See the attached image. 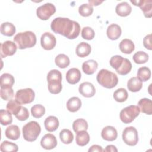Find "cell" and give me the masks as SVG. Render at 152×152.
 <instances>
[{
  "mask_svg": "<svg viewBox=\"0 0 152 152\" xmlns=\"http://www.w3.org/2000/svg\"><path fill=\"white\" fill-rule=\"evenodd\" d=\"M44 125L46 129L48 131L53 132L58 129L59 122L58 119L56 116H49L45 119Z\"/></svg>",
  "mask_w": 152,
  "mask_h": 152,
  "instance_id": "obj_20",
  "label": "cell"
},
{
  "mask_svg": "<svg viewBox=\"0 0 152 152\" xmlns=\"http://www.w3.org/2000/svg\"><path fill=\"white\" fill-rule=\"evenodd\" d=\"M55 64L60 68H65L70 64V60L68 56L65 54H59L55 59Z\"/></svg>",
  "mask_w": 152,
  "mask_h": 152,
  "instance_id": "obj_30",
  "label": "cell"
},
{
  "mask_svg": "<svg viewBox=\"0 0 152 152\" xmlns=\"http://www.w3.org/2000/svg\"><path fill=\"white\" fill-rule=\"evenodd\" d=\"M0 30L2 34L6 36H12L15 33V26L10 22H5L1 24Z\"/></svg>",
  "mask_w": 152,
  "mask_h": 152,
  "instance_id": "obj_26",
  "label": "cell"
},
{
  "mask_svg": "<svg viewBox=\"0 0 152 152\" xmlns=\"http://www.w3.org/2000/svg\"><path fill=\"white\" fill-rule=\"evenodd\" d=\"M50 27L54 33L62 35L68 39L77 38L80 32L79 23L68 18H55L52 21Z\"/></svg>",
  "mask_w": 152,
  "mask_h": 152,
  "instance_id": "obj_1",
  "label": "cell"
},
{
  "mask_svg": "<svg viewBox=\"0 0 152 152\" xmlns=\"http://www.w3.org/2000/svg\"><path fill=\"white\" fill-rule=\"evenodd\" d=\"M115 11L118 15L121 17H126L131 14L132 8L128 2H122L116 5Z\"/></svg>",
  "mask_w": 152,
  "mask_h": 152,
  "instance_id": "obj_21",
  "label": "cell"
},
{
  "mask_svg": "<svg viewBox=\"0 0 152 152\" xmlns=\"http://www.w3.org/2000/svg\"><path fill=\"white\" fill-rule=\"evenodd\" d=\"M142 81H141L137 77H132L128 81L127 87L131 92H137L142 88Z\"/></svg>",
  "mask_w": 152,
  "mask_h": 152,
  "instance_id": "obj_27",
  "label": "cell"
},
{
  "mask_svg": "<svg viewBox=\"0 0 152 152\" xmlns=\"http://www.w3.org/2000/svg\"><path fill=\"white\" fill-rule=\"evenodd\" d=\"M5 134L7 138L12 140H17L20 138V130L17 125H11L6 128Z\"/></svg>",
  "mask_w": 152,
  "mask_h": 152,
  "instance_id": "obj_22",
  "label": "cell"
},
{
  "mask_svg": "<svg viewBox=\"0 0 152 152\" xmlns=\"http://www.w3.org/2000/svg\"><path fill=\"white\" fill-rule=\"evenodd\" d=\"M12 122L11 113L7 110L1 109L0 110V122L2 125H8Z\"/></svg>",
  "mask_w": 152,
  "mask_h": 152,
  "instance_id": "obj_36",
  "label": "cell"
},
{
  "mask_svg": "<svg viewBox=\"0 0 152 152\" xmlns=\"http://www.w3.org/2000/svg\"><path fill=\"white\" fill-rule=\"evenodd\" d=\"M151 34H149L147 36H145V37L143 39V45L144 46L151 50L152 49V45H151Z\"/></svg>",
  "mask_w": 152,
  "mask_h": 152,
  "instance_id": "obj_46",
  "label": "cell"
},
{
  "mask_svg": "<svg viewBox=\"0 0 152 152\" xmlns=\"http://www.w3.org/2000/svg\"><path fill=\"white\" fill-rule=\"evenodd\" d=\"M131 69H132V64L130 61L127 58H124L122 66L116 71L119 75H125L131 71Z\"/></svg>",
  "mask_w": 152,
  "mask_h": 152,
  "instance_id": "obj_39",
  "label": "cell"
},
{
  "mask_svg": "<svg viewBox=\"0 0 152 152\" xmlns=\"http://www.w3.org/2000/svg\"><path fill=\"white\" fill-rule=\"evenodd\" d=\"M23 136L24 139L29 142L34 141L41 132V127L37 122L32 121L23 126Z\"/></svg>",
  "mask_w": 152,
  "mask_h": 152,
  "instance_id": "obj_5",
  "label": "cell"
},
{
  "mask_svg": "<svg viewBox=\"0 0 152 152\" xmlns=\"http://www.w3.org/2000/svg\"><path fill=\"white\" fill-rule=\"evenodd\" d=\"M17 46L16 44L11 41L7 40L0 45V53L2 58L7 56L13 55L17 51Z\"/></svg>",
  "mask_w": 152,
  "mask_h": 152,
  "instance_id": "obj_11",
  "label": "cell"
},
{
  "mask_svg": "<svg viewBox=\"0 0 152 152\" xmlns=\"http://www.w3.org/2000/svg\"><path fill=\"white\" fill-rule=\"evenodd\" d=\"M98 68L97 62L93 59H90L83 62L82 65V69L87 75L93 74Z\"/></svg>",
  "mask_w": 152,
  "mask_h": 152,
  "instance_id": "obj_18",
  "label": "cell"
},
{
  "mask_svg": "<svg viewBox=\"0 0 152 152\" xmlns=\"http://www.w3.org/2000/svg\"><path fill=\"white\" fill-rule=\"evenodd\" d=\"M79 93L85 97H91L96 93V89L93 84L90 82H84L81 83L78 88Z\"/></svg>",
  "mask_w": 152,
  "mask_h": 152,
  "instance_id": "obj_14",
  "label": "cell"
},
{
  "mask_svg": "<svg viewBox=\"0 0 152 152\" xmlns=\"http://www.w3.org/2000/svg\"><path fill=\"white\" fill-rule=\"evenodd\" d=\"M34 97V91L30 88L18 90L15 95V100L21 104L31 103Z\"/></svg>",
  "mask_w": 152,
  "mask_h": 152,
  "instance_id": "obj_7",
  "label": "cell"
},
{
  "mask_svg": "<svg viewBox=\"0 0 152 152\" xmlns=\"http://www.w3.org/2000/svg\"><path fill=\"white\" fill-rule=\"evenodd\" d=\"M14 42L20 49L30 48L36 45V36L31 31L20 32L14 36Z\"/></svg>",
  "mask_w": 152,
  "mask_h": 152,
  "instance_id": "obj_2",
  "label": "cell"
},
{
  "mask_svg": "<svg viewBox=\"0 0 152 152\" xmlns=\"http://www.w3.org/2000/svg\"><path fill=\"white\" fill-rule=\"evenodd\" d=\"M113 97L114 99L119 103L126 101L128 97V94L126 89L124 88H120L115 90L113 93Z\"/></svg>",
  "mask_w": 152,
  "mask_h": 152,
  "instance_id": "obj_33",
  "label": "cell"
},
{
  "mask_svg": "<svg viewBox=\"0 0 152 152\" xmlns=\"http://www.w3.org/2000/svg\"><path fill=\"white\" fill-rule=\"evenodd\" d=\"M62 74L57 69L50 70L47 75L48 90L52 94H58L62 89Z\"/></svg>",
  "mask_w": 152,
  "mask_h": 152,
  "instance_id": "obj_4",
  "label": "cell"
},
{
  "mask_svg": "<svg viewBox=\"0 0 152 152\" xmlns=\"http://www.w3.org/2000/svg\"><path fill=\"white\" fill-rule=\"evenodd\" d=\"M103 1H88V2H89V4H90L91 6L92 5H94V6H97V5H99V4H100L101 3H102Z\"/></svg>",
  "mask_w": 152,
  "mask_h": 152,
  "instance_id": "obj_49",
  "label": "cell"
},
{
  "mask_svg": "<svg viewBox=\"0 0 152 152\" xmlns=\"http://www.w3.org/2000/svg\"><path fill=\"white\" fill-rule=\"evenodd\" d=\"M148 58V55L143 51H138L136 52L132 57L134 62L138 64H142L147 62Z\"/></svg>",
  "mask_w": 152,
  "mask_h": 152,
  "instance_id": "obj_37",
  "label": "cell"
},
{
  "mask_svg": "<svg viewBox=\"0 0 152 152\" xmlns=\"http://www.w3.org/2000/svg\"><path fill=\"white\" fill-rule=\"evenodd\" d=\"M119 48L122 53L125 54H130L134 50L135 45L131 40L124 39L120 42Z\"/></svg>",
  "mask_w": 152,
  "mask_h": 152,
  "instance_id": "obj_23",
  "label": "cell"
},
{
  "mask_svg": "<svg viewBox=\"0 0 152 152\" xmlns=\"http://www.w3.org/2000/svg\"><path fill=\"white\" fill-rule=\"evenodd\" d=\"M59 138L62 142L65 144H69L72 142L74 135L69 129H64L59 133Z\"/></svg>",
  "mask_w": 152,
  "mask_h": 152,
  "instance_id": "obj_32",
  "label": "cell"
},
{
  "mask_svg": "<svg viewBox=\"0 0 152 152\" xmlns=\"http://www.w3.org/2000/svg\"><path fill=\"white\" fill-rule=\"evenodd\" d=\"M21 106V104L18 103L15 100H11L7 104L6 109L11 114L15 116L20 110Z\"/></svg>",
  "mask_w": 152,
  "mask_h": 152,
  "instance_id": "obj_35",
  "label": "cell"
},
{
  "mask_svg": "<svg viewBox=\"0 0 152 152\" xmlns=\"http://www.w3.org/2000/svg\"><path fill=\"white\" fill-rule=\"evenodd\" d=\"M101 136L106 141H113L117 138L118 132L113 126H106L103 128L101 132Z\"/></svg>",
  "mask_w": 152,
  "mask_h": 152,
  "instance_id": "obj_15",
  "label": "cell"
},
{
  "mask_svg": "<svg viewBox=\"0 0 152 152\" xmlns=\"http://www.w3.org/2000/svg\"><path fill=\"white\" fill-rule=\"evenodd\" d=\"M87 122L83 118L75 120L72 124V128L75 132L77 133L81 131H87L88 129Z\"/></svg>",
  "mask_w": 152,
  "mask_h": 152,
  "instance_id": "obj_31",
  "label": "cell"
},
{
  "mask_svg": "<svg viewBox=\"0 0 152 152\" xmlns=\"http://www.w3.org/2000/svg\"><path fill=\"white\" fill-rule=\"evenodd\" d=\"M78 12L83 17H88L92 14L93 8L89 4H83L79 7Z\"/></svg>",
  "mask_w": 152,
  "mask_h": 152,
  "instance_id": "obj_41",
  "label": "cell"
},
{
  "mask_svg": "<svg viewBox=\"0 0 152 152\" xmlns=\"http://www.w3.org/2000/svg\"><path fill=\"white\" fill-rule=\"evenodd\" d=\"M14 91L12 87L1 88V97L5 100H11L14 97Z\"/></svg>",
  "mask_w": 152,
  "mask_h": 152,
  "instance_id": "obj_43",
  "label": "cell"
},
{
  "mask_svg": "<svg viewBox=\"0 0 152 152\" xmlns=\"http://www.w3.org/2000/svg\"><path fill=\"white\" fill-rule=\"evenodd\" d=\"M40 145L45 150L53 149L57 145L56 138L52 134H46L42 138Z\"/></svg>",
  "mask_w": 152,
  "mask_h": 152,
  "instance_id": "obj_13",
  "label": "cell"
},
{
  "mask_svg": "<svg viewBox=\"0 0 152 152\" xmlns=\"http://www.w3.org/2000/svg\"><path fill=\"white\" fill-rule=\"evenodd\" d=\"M40 43L44 49L49 50L55 47L56 40L53 34L49 32H45L41 36Z\"/></svg>",
  "mask_w": 152,
  "mask_h": 152,
  "instance_id": "obj_10",
  "label": "cell"
},
{
  "mask_svg": "<svg viewBox=\"0 0 152 152\" xmlns=\"http://www.w3.org/2000/svg\"><path fill=\"white\" fill-rule=\"evenodd\" d=\"M124 60V58H123L122 56L115 55L110 58L109 64L110 66L116 71L122 66Z\"/></svg>",
  "mask_w": 152,
  "mask_h": 152,
  "instance_id": "obj_42",
  "label": "cell"
},
{
  "mask_svg": "<svg viewBox=\"0 0 152 152\" xmlns=\"http://www.w3.org/2000/svg\"><path fill=\"white\" fill-rule=\"evenodd\" d=\"M31 112L32 116L35 118H40L45 113V107L40 104H34L31 108Z\"/></svg>",
  "mask_w": 152,
  "mask_h": 152,
  "instance_id": "obj_40",
  "label": "cell"
},
{
  "mask_svg": "<svg viewBox=\"0 0 152 152\" xmlns=\"http://www.w3.org/2000/svg\"><path fill=\"white\" fill-rule=\"evenodd\" d=\"M122 137L124 142L129 146H134L138 143V132L136 128L134 126L125 128L122 132Z\"/></svg>",
  "mask_w": 152,
  "mask_h": 152,
  "instance_id": "obj_8",
  "label": "cell"
},
{
  "mask_svg": "<svg viewBox=\"0 0 152 152\" xmlns=\"http://www.w3.org/2000/svg\"><path fill=\"white\" fill-rule=\"evenodd\" d=\"M91 51L90 45L86 42L80 43L75 49L76 54L78 56L81 58H84L90 55Z\"/></svg>",
  "mask_w": 152,
  "mask_h": 152,
  "instance_id": "obj_19",
  "label": "cell"
},
{
  "mask_svg": "<svg viewBox=\"0 0 152 152\" xmlns=\"http://www.w3.org/2000/svg\"><path fill=\"white\" fill-rule=\"evenodd\" d=\"M81 74L80 71L76 68L69 69L66 73V80L71 84H75L81 79Z\"/></svg>",
  "mask_w": 152,
  "mask_h": 152,
  "instance_id": "obj_16",
  "label": "cell"
},
{
  "mask_svg": "<svg viewBox=\"0 0 152 152\" xmlns=\"http://www.w3.org/2000/svg\"><path fill=\"white\" fill-rule=\"evenodd\" d=\"M94 151L102 152V151H103V150L102 147L99 145H93L88 149V152H94Z\"/></svg>",
  "mask_w": 152,
  "mask_h": 152,
  "instance_id": "obj_47",
  "label": "cell"
},
{
  "mask_svg": "<svg viewBox=\"0 0 152 152\" xmlns=\"http://www.w3.org/2000/svg\"><path fill=\"white\" fill-rule=\"evenodd\" d=\"M56 12V8L53 4L46 3L37 8L36 14L42 20H48Z\"/></svg>",
  "mask_w": 152,
  "mask_h": 152,
  "instance_id": "obj_9",
  "label": "cell"
},
{
  "mask_svg": "<svg viewBox=\"0 0 152 152\" xmlns=\"http://www.w3.org/2000/svg\"><path fill=\"white\" fill-rule=\"evenodd\" d=\"M138 107L141 112L147 115L152 114V102L147 98H143L139 100L138 103Z\"/></svg>",
  "mask_w": 152,
  "mask_h": 152,
  "instance_id": "obj_24",
  "label": "cell"
},
{
  "mask_svg": "<svg viewBox=\"0 0 152 152\" xmlns=\"http://www.w3.org/2000/svg\"><path fill=\"white\" fill-rule=\"evenodd\" d=\"M95 36L93 29L90 27H84L81 30V36L84 39L90 40H92Z\"/></svg>",
  "mask_w": 152,
  "mask_h": 152,
  "instance_id": "obj_44",
  "label": "cell"
},
{
  "mask_svg": "<svg viewBox=\"0 0 152 152\" xmlns=\"http://www.w3.org/2000/svg\"><path fill=\"white\" fill-rule=\"evenodd\" d=\"M98 83L106 88H112L115 87L118 83L117 75L106 69H102L98 72L96 77Z\"/></svg>",
  "mask_w": 152,
  "mask_h": 152,
  "instance_id": "obj_3",
  "label": "cell"
},
{
  "mask_svg": "<svg viewBox=\"0 0 152 152\" xmlns=\"http://www.w3.org/2000/svg\"><path fill=\"white\" fill-rule=\"evenodd\" d=\"M121 27L116 24H111L107 27L106 34L108 38L112 40H117L121 35Z\"/></svg>",
  "mask_w": 152,
  "mask_h": 152,
  "instance_id": "obj_17",
  "label": "cell"
},
{
  "mask_svg": "<svg viewBox=\"0 0 152 152\" xmlns=\"http://www.w3.org/2000/svg\"><path fill=\"white\" fill-rule=\"evenodd\" d=\"M140 112V108L136 105H130L127 106L120 112L119 117L124 124H129L137 118Z\"/></svg>",
  "mask_w": 152,
  "mask_h": 152,
  "instance_id": "obj_6",
  "label": "cell"
},
{
  "mask_svg": "<svg viewBox=\"0 0 152 152\" xmlns=\"http://www.w3.org/2000/svg\"><path fill=\"white\" fill-rule=\"evenodd\" d=\"M14 77L9 73H4L1 75L0 78L1 88L12 87L14 84Z\"/></svg>",
  "mask_w": 152,
  "mask_h": 152,
  "instance_id": "obj_29",
  "label": "cell"
},
{
  "mask_svg": "<svg viewBox=\"0 0 152 152\" xmlns=\"http://www.w3.org/2000/svg\"><path fill=\"white\" fill-rule=\"evenodd\" d=\"M15 116L19 121H26L29 117V112L26 107L24 106H21L20 110Z\"/></svg>",
  "mask_w": 152,
  "mask_h": 152,
  "instance_id": "obj_45",
  "label": "cell"
},
{
  "mask_svg": "<svg viewBox=\"0 0 152 152\" xmlns=\"http://www.w3.org/2000/svg\"><path fill=\"white\" fill-rule=\"evenodd\" d=\"M75 141L78 145L85 146L90 141V135L86 131H81L77 133Z\"/></svg>",
  "mask_w": 152,
  "mask_h": 152,
  "instance_id": "obj_28",
  "label": "cell"
},
{
  "mask_svg": "<svg viewBox=\"0 0 152 152\" xmlns=\"http://www.w3.org/2000/svg\"><path fill=\"white\" fill-rule=\"evenodd\" d=\"M151 71L146 66L140 67L137 71V78L141 81H147L150 78Z\"/></svg>",
  "mask_w": 152,
  "mask_h": 152,
  "instance_id": "obj_34",
  "label": "cell"
},
{
  "mask_svg": "<svg viewBox=\"0 0 152 152\" xmlns=\"http://www.w3.org/2000/svg\"><path fill=\"white\" fill-rule=\"evenodd\" d=\"M0 150L2 152H16L18 151V145L15 143L8 141H4L0 145Z\"/></svg>",
  "mask_w": 152,
  "mask_h": 152,
  "instance_id": "obj_38",
  "label": "cell"
},
{
  "mask_svg": "<svg viewBox=\"0 0 152 152\" xmlns=\"http://www.w3.org/2000/svg\"><path fill=\"white\" fill-rule=\"evenodd\" d=\"M103 151H105V152H110V151H112V152H117L118 149L113 145H108L106 146V148L103 150Z\"/></svg>",
  "mask_w": 152,
  "mask_h": 152,
  "instance_id": "obj_48",
  "label": "cell"
},
{
  "mask_svg": "<svg viewBox=\"0 0 152 152\" xmlns=\"http://www.w3.org/2000/svg\"><path fill=\"white\" fill-rule=\"evenodd\" d=\"M81 106V101L77 97L70 98L66 102V108L71 112L78 111Z\"/></svg>",
  "mask_w": 152,
  "mask_h": 152,
  "instance_id": "obj_25",
  "label": "cell"
},
{
  "mask_svg": "<svg viewBox=\"0 0 152 152\" xmlns=\"http://www.w3.org/2000/svg\"><path fill=\"white\" fill-rule=\"evenodd\" d=\"M135 6H138L143 12L146 18H151L152 16V2L150 0L141 1H131Z\"/></svg>",
  "mask_w": 152,
  "mask_h": 152,
  "instance_id": "obj_12",
  "label": "cell"
}]
</instances>
